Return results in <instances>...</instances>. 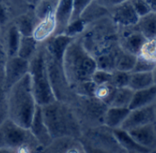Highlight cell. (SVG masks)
Here are the masks:
<instances>
[{"label":"cell","mask_w":156,"mask_h":153,"mask_svg":"<svg viewBox=\"0 0 156 153\" xmlns=\"http://www.w3.org/2000/svg\"><path fill=\"white\" fill-rule=\"evenodd\" d=\"M62 65L66 80L73 92L90 81L97 67L95 57L86 49L79 36L73 38L65 49Z\"/></svg>","instance_id":"obj_1"},{"label":"cell","mask_w":156,"mask_h":153,"mask_svg":"<svg viewBox=\"0 0 156 153\" xmlns=\"http://www.w3.org/2000/svg\"><path fill=\"white\" fill-rule=\"evenodd\" d=\"M37 105L30 76L27 74L8 91V118L22 127L29 128Z\"/></svg>","instance_id":"obj_2"},{"label":"cell","mask_w":156,"mask_h":153,"mask_svg":"<svg viewBox=\"0 0 156 153\" xmlns=\"http://www.w3.org/2000/svg\"><path fill=\"white\" fill-rule=\"evenodd\" d=\"M41 110L44 122L52 138L64 136L80 138L83 128L67 103L55 100L41 106Z\"/></svg>","instance_id":"obj_3"},{"label":"cell","mask_w":156,"mask_h":153,"mask_svg":"<svg viewBox=\"0 0 156 153\" xmlns=\"http://www.w3.org/2000/svg\"><path fill=\"white\" fill-rule=\"evenodd\" d=\"M79 37L86 49L97 57L118 44V25L106 16L86 25Z\"/></svg>","instance_id":"obj_4"},{"label":"cell","mask_w":156,"mask_h":153,"mask_svg":"<svg viewBox=\"0 0 156 153\" xmlns=\"http://www.w3.org/2000/svg\"><path fill=\"white\" fill-rule=\"evenodd\" d=\"M0 152H42V147L29 128L7 118L0 124Z\"/></svg>","instance_id":"obj_5"},{"label":"cell","mask_w":156,"mask_h":153,"mask_svg":"<svg viewBox=\"0 0 156 153\" xmlns=\"http://www.w3.org/2000/svg\"><path fill=\"white\" fill-rule=\"evenodd\" d=\"M29 74L30 76L32 92L37 104L43 106L54 102L56 99L47 72L42 43L40 44L35 55L30 60Z\"/></svg>","instance_id":"obj_6"},{"label":"cell","mask_w":156,"mask_h":153,"mask_svg":"<svg viewBox=\"0 0 156 153\" xmlns=\"http://www.w3.org/2000/svg\"><path fill=\"white\" fill-rule=\"evenodd\" d=\"M68 104L73 109L83 129L103 125L104 115L108 107L94 96L75 93Z\"/></svg>","instance_id":"obj_7"},{"label":"cell","mask_w":156,"mask_h":153,"mask_svg":"<svg viewBox=\"0 0 156 153\" xmlns=\"http://www.w3.org/2000/svg\"><path fill=\"white\" fill-rule=\"evenodd\" d=\"M79 139L86 152H124L112 129L104 125L84 128Z\"/></svg>","instance_id":"obj_8"},{"label":"cell","mask_w":156,"mask_h":153,"mask_svg":"<svg viewBox=\"0 0 156 153\" xmlns=\"http://www.w3.org/2000/svg\"><path fill=\"white\" fill-rule=\"evenodd\" d=\"M43 45V44H42ZM44 49V47H43ZM44 56L50 82L57 101L69 103L74 92L69 86L62 65V58L51 54L44 49Z\"/></svg>","instance_id":"obj_9"},{"label":"cell","mask_w":156,"mask_h":153,"mask_svg":"<svg viewBox=\"0 0 156 153\" xmlns=\"http://www.w3.org/2000/svg\"><path fill=\"white\" fill-rule=\"evenodd\" d=\"M145 41L146 38L138 30L136 24L118 27V43L123 51L138 55Z\"/></svg>","instance_id":"obj_10"},{"label":"cell","mask_w":156,"mask_h":153,"mask_svg":"<svg viewBox=\"0 0 156 153\" xmlns=\"http://www.w3.org/2000/svg\"><path fill=\"white\" fill-rule=\"evenodd\" d=\"M30 61L19 55L9 56L4 66L5 87L9 91L15 83L20 80L24 76L29 74Z\"/></svg>","instance_id":"obj_11"},{"label":"cell","mask_w":156,"mask_h":153,"mask_svg":"<svg viewBox=\"0 0 156 153\" xmlns=\"http://www.w3.org/2000/svg\"><path fill=\"white\" fill-rule=\"evenodd\" d=\"M156 122L155 119V114L153 109V103L148 106L136 108L129 110V114L123 121L120 128L129 131L131 129L149 125L153 124Z\"/></svg>","instance_id":"obj_12"},{"label":"cell","mask_w":156,"mask_h":153,"mask_svg":"<svg viewBox=\"0 0 156 153\" xmlns=\"http://www.w3.org/2000/svg\"><path fill=\"white\" fill-rule=\"evenodd\" d=\"M109 16L118 27L135 25L140 18L129 0H125L111 8L109 9Z\"/></svg>","instance_id":"obj_13"},{"label":"cell","mask_w":156,"mask_h":153,"mask_svg":"<svg viewBox=\"0 0 156 153\" xmlns=\"http://www.w3.org/2000/svg\"><path fill=\"white\" fill-rule=\"evenodd\" d=\"M42 152L48 153H85V148L79 138L64 136L52 138Z\"/></svg>","instance_id":"obj_14"},{"label":"cell","mask_w":156,"mask_h":153,"mask_svg":"<svg viewBox=\"0 0 156 153\" xmlns=\"http://www.w3.org/2000/svg\"><path fill=\"white\" fill-rule=\"evenodd\" d=\"M31 134L34 136V137L37 139L39 144L41 146L42 150L50 145V143L52 140V137L49 132V129L44 122L43 115H42V110L41 105H37L35 113L33 114L31 123L29 127Z\"/></svg>","instance_id":"obj_15"},{"label":"cell","mask_w":156,"mask_h":153,"mask_svg":"<svg viewBox=\"0 0 156 153\" xmlns=\"http://www.w3.org/2000/svg\"><path fill=\"white\" fill-rule=\"evenodd\" d=\"M153 124L145 125L128 131L139 145L147 148L150 152H156V132Z\"/></svg>","instance_id":"obj_16"},{"label":"cell","mask_w":156,"mask_h":153,"mask_svg":"<svg viewBox=\"0 0 156 153\" xmlns=\"http://www.w3.org/2000/svg\"><path fill=\"white\" fill-rule=\"evenodd\" d=\"M73 15V0H60L54 12L55 32L54 35L64 34Z\"/></svg>","instance_id":"obj_17"},{"label":"cell","mask_w":156,"mask_h":153,"mask_svg":"<svg viewBox=\"0 0 156 153\" xmlns=\"http://www.w3.org/2000/svg\"><path fill=\"white\" fill-rule=\"evenodd\" d=\"M20 38L21 34L13 21L3 30L2 47L8 57L17 55Z\"/></svg>","instance_id":"obj_18"},{"label":"cell","mask_w":156,"mask_h":153,"mask_svg":"<svg viewBox=\"0 0 156 153\" xmlns=\"http://www.w3.org/2000/svg\"><path fill=\"white\" fill-rule=\"evenodd\" d=\"M112 132L116 140L118 141L119 145L122 147L124 152H131V153L150 152L147 148L139 145L128 131L119 127V128L112 129Z\"/></svg>","instance_id":"obj_19"},{"label":"cell","mask_w":156,"mask_h":153,"mask_svg":"<svg viewBox=\"0 0 156 153\" xmlns=\"http://www.w3.org/2000/svg\"><path fill=\"white\" fill-rule=\"evenodd\" d=\"M55 18L54 14L47 16L42 20H40L37 23L32 36L40 43L47 41L49 38L53 36L55 32Z\"/></svg>","instance_id":"obj_20"},{"label":"cell","mask_w":156,"mask_h":153,"mask_svg":"<svg viewBox=\"0 0 156 153\" xmlns=\"http://www.w3.org/2000/svg\"><path fill=\"white\" fill-rule=\"evenodd\" d=\"M13 22L21 35L31 36L37 23L39 22V19L37 18L34 12V9L32 8L28 11L19 15L13 21Z\"/></svg>","instance_id":"obj_21"},{"label":"cell","mask_w":156,"mask_h":153,"mask_svg":"<svg viewBox=\"0 0 156 153\" xmlns=\"http://www.w3.org/2000/svg\"><path fill=\"white\" fill-rule=\"evenodd\" d=\"M156 100V86L152 85L146 89L135 91L132 95L129 109H136L151 105Z\"/></svg>","instance_id":"obj_22"},{"label":"cell","mask_w":156,"mask_h":153,"mask_svg":"<svg viewBox=\"0 0 156 153\" xmlns=\"http://www.w3.org/2000/svg\"><path fill=\"white\" fill-rule=\"evenodd\" d=\"M129 113V109L127 107L108 106L104 115L103 125L111 129L119 128L121 126Z\"/></svg>","instance_id":"obj_23"},{"label":"cell","mask_w":156,"mask_h":153,"mask_svg":"<svg viewBox=\"0 0 156 153\" xmlns=\"http://www.w3.org/2000/svg\"><path fill=\"white\" fill-rule=\"evenodd\" d=\"M120 50V47L118 44L111 47L108 51L98 54L97 57H95L97 62V67L99 69L107 70L109 72H112L115 70V65H116V59L118 56V54Z\"/></svg>","instance_id":"obj_24"},{"label":"cell","mask_w":156,"mask_h":153,"mask_svg":"<svg viewBox=\"0 0 156 153\" xmlns=\"http://www.w3.org/2000/svg\"><path fill=\"white\" fill-rule=\"evenodd\" d=\"M136 26L146 40L156 37V13L150 12L140 17Z\"/></svg>","instance_id":"obj_25"},{"label":"cell","mask_w":156,"mask_h":153,"mask_svg":"<svg viewBox=\"0 0 156 153\" xmlns=\"http://www.w3.org/2000/svg\"><path fill=\"white\" fill-rule=\"evenodd\" d=\"M106 16H109V10L98 3L97 0H95L83 11L80 19L84 21L86 25H87Z\"/></svg>","instance_id":"obj_26"},{"label":"cell","mask_w":156,"mask_h":153,"mask_svg":"<svg viewBox=\"0 0 156 153\" xmlns=\"http://www.w3.org/2000/svg\"><path fill=\"white\" fill-rule=\"evenodd\" d=\"M153 85L151 71L149 72H130L128 87L132 91L146 89Z\"/></svg>","instance_id":"obj_27"},{"label":"cell","mask_w":156,"mask_h":153,"mask_svg":"<svg viewBox=\"0 0 156 153\" xmlns=\"http://www.w3.org/2000/svg\"><path fill=\"white\" fill-rule=\"evenodd\" d=\"M40 44L41 43H38L33 38L32 35L31 36L21 35L17 55L30 61L37 53V51L40 47Z\"/></svg>","instance_id":"obj_28"},{"label":"cell","mask_w":156,"mask_h":153,"mask_svg":"<svg viewBox=\"0 0 156 153\" xmlns=\"http://www.w3.org/2000/svg\"><path fill=\"white\" fill-rule=\"evenodd\" d=\"M5 62L0 63V124L8 118V90L5 87Z\"/></svg>","instance_id":"obj_29"},{"label":"cell","mask_w":156,"mask_h":153,"mask_svg":"<svg viewBox=\"0 0 156 153\" xmlns=\"http://www.w3.org/2000/svg\"><path fill=\"white\" fill-rule=\"evenodd\" d=\"M133 92H134V91H132L129 87L117 88L109 106L129 108V103L132 99Z\"/></svg>","instance_id":"obj_30"},{"label":"cell","mask_w":156,"mask_h":153,"mask_svg":"<svg viewBox=\"0 0 156 153\" xmlns=\"http://www.w3.org/2000/svg\"><path fill=\"white\" fill-rule=\"evenodd\" d=\"M136 59H137V55L129 54L128 52H125L120 48V50L118 54L117 59H116L115 69L131 72L135 65Z\"/></svg>","instance_id":"obj_31"},{"label":"cell","mask_w":156,"mask_h":153,"mask_svg":"<svg viewBox=\"0 0 156 153\" xmlns=\"http://www.w3.org/2000/svg\"><path fill=\"white\" fill-rule=\"evenodd\" d=\"M116 89L117 88L111 82L96 85L94 91V97H96L97 99L109 106L114 96V93L116 91Z\"/></svg>","instance_id":"obj_32"},{"label":"cell","mask_w":156,"mask_h":153,"mask_svg":"<svg viewBox=\"0 0 156 153\" xmlns=\"http://www.w3.org/2000/svg\"><path fill=\"white\" fill-rule=\"evenodd\" d=\"M59 1L60 0H40L33 8L39 21L47 16L54 14Z\"/></svg>","instance_id":"obj_33"},{"label":"cell","mask_w":156,"mask_h":153,"mask_svg":"<svg viewBox=\"0 0 156 153\" xmlns=\"http://www.w3.org/2000/svg\"><path fill=\"white\" fill-rule=\"evenodd\" d=\"M138 55L156 64V37L146 40Z\"/></svg>","instance_id":"obj_34"},{"label":"cell","mask_w":156,"mask_h":153,"mask_svg":"<svg viewBox=\"0 0 156 153\" xmlns=\"http://www.w3.org/2000/svg\"><path fill=\"white\" fill-rule=\"evenodd\" d=\"M129 76H130V72L115 69L114 71H112L111 83L116 88L128 87L129 81Z\"/></svg>","instance_id":"obj_35"},{"label":"cell","mask_w":156,"mask_h":153,"mask_svg":"<svg viewBox=\"0 0 156 153\" xmlns=\"http://www.w3.org/2000/svg\"><path fill=\"white\" fill-rule=\"evenodd\" d=\"M93 1H95V0H73V15H72L71 21L79 19L83 11Z\"/></svg>","instance_id":"obj_36"},{"label":"cell","mask_w":156,"mask_h":153,"mask_svg":"<svg viewBox=\"0 0 156 153\" xmlns=\"http://www.w3.org/2000/svg\"><path fill=\"white\" fill-rule=\"evenodd\" d=\"M111 76H112V72L97 68L92 75L91 80L96 85L108 83V82H111Z\"/></svg>","instance_id":"obj_37"},{"label":"cell","mask_w":156,"mask_h":153,"mask_svg":"<svg viewBox=\"0 0 156 153\" xmlns=\"http://www.w3.org/2000/svg\"><path fill=\"white\" fill-rule=\"evenodd\" d=\"M155 65L156 64L149 61L148 59L140 55H137L136 63L131 72H149L153 69Z\"/></svg>","instance_id":"obj_38"},{"label":"cell","mask_w":156,"mask_h":153,"mask_svg":"<svg viewBox=\"0 0 156 153\" xmlns=\"http://www.w3.org/2000/svg\"><path fill=\"white\" fill-rule=\"evenodd\" d=\"M129 1L132 4L133 8L139 17L144 16L151 12L148 5L145 2V0H129Z\"/></svg>","instance_id":"obj_39"},{"label":"cell","mask_w":156,"mask_h":153,"mask_svg":"<svg viewBox=\"0 0 156 153\" xmlns=\"http://www.w3.org/2000/svg\"><path fill=\"white\" fill-rule=\"evenodd\" d=\"M97 1H98V3H99L101 6L105 7L106 9H108L109 10L111 8H113V7H115V6L119 5V4H120L121 2L125 1V0H97Z\"/></svg>","instance_id":"obj_40"},{"label":"cell","mask_w":156,"mask_h":153,"mask_svg":"<svg viewBox=\"0 0 156 153\" xmlns=\"http://www.w3.org/2000/svg\"><path fill=\"white\" fill-rule=\"evenodd\" d=\"M145 2L148 5L151 12L156 13V0H145Z\"/></svg>","instance_id":"obj_41"},{"label":"cell","mask_w":156,"mask_h":153,"mask_svg":"<svg viewBox=\"0 0 156 153\" xmlns=\"http://www.w3.org/2000/svg\"><path fill=\"white\" fill-rule=\"evenodd\" d=\"M151 74H152V80H153V85L156 86V65L153 67V69L151 70Z\"/></svg>","instance_id":"obj_42"},{"label":"cell","mask_w":156,"mask_h":153,"mask_svg":"<svg viewBox=\"0 0 156 153\" xmlns=\"http://www.w3.org/2000/svg\"><path fill=\"white\" fill-rule=\"evenodd\" d=\"M26 1H27L30 6H32V7L34 8V6H35L39 1H40V0H26Z\"/></svg>","instance_id":"obj_43"},{"label":"cell","mask_w":156,"mask_h":153,"mask_svg":"<svg viewBox=\"0 0 156 153\" xmlns=\"http://www.w3.org/2000/svg\"><path fill=\"white\" fill-rule=\"evenodd\" d=\"M2 39H3V29L0 27V45L2 46Z\"/></svg>","instance_id":"obj_44"},{"label":"cell","mask_w":156,"mask_h":153,"mask_svg":"<svg viewBox=\"0 0 156 153\" xmlns=\"http://www.w3.org/2000/svg\"><path fill=\"white\" fill-rule=\"evenodd\" d=\"M153 109H154V114H155V119H156V100L153 103Z\"/></svg>","instance_id":"obj_45"},{"label":"cell","mask_w":156,"mask_h":153,"mask_svg":"<svg viewBox=\"0 0 156 153\" xmlns=\"http://www.w3.org/2000/svg\"><path fill=\"white\" fill-rule=\"evenodd\" d=\"M153 125H154V129H155V132H156V122L153 124Z\"/></svg>","instance_id":"obj_46"}]
</instances>
